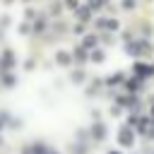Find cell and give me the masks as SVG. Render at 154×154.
<instances>
[{
	"instance_id": "cell-1",
	"label": "cell",
	"mask_w": 154,
	"mask_h": 154,
	"mask_svg": "<svg viewBox=\"0 0 154 154\" xmlns=\"http://www.w3.org/2000/svg\"><path fill=\"white\" fill-rule=\"evenodd\" d=\"M120 140H123L125 144H130V140H132V137H130V132H128V130H123V132H120Z\"/></svg>"
},
{
	"instance_id": "cell-3",
	"label": "cell",
	"mask_w": 154,
	"mask_h": 154,
	"mask_svg": "<svg viewBox=\"0 0 154 154\" xmlns=\"http://www.w3.org/2000/svg\"><path fill=\"white\" fill-rule=\"evenodd\" d=\"M137 84H140V82H137V79H130V82H128V89H140V87H137Z\"/></svg>"
},
{
	"instance_id": "cell-4",
	"label": "cell",
	"mask_w": 154,
	"mask_h": 154,
	"mask_svg": "<svg viewBox=\"0 0 154 154\" xmlns=\"http://www.w3.org/2000/svg\"><path fill=\"white\" fill-rule=\"evenodd\" d=\"M111 154H118V152H111Z\"/></svg>"
},
{
	"instance_id": "cell-2",
	"label": "cell",
	"mask_w": 154,
	"mask_h": 154,
	"mask_svg": "<svg viewBox=\"0 0 154 154\" xmlns=\"http://www.w3.org/2000/svg\"><path fill=\"white\" fill-rule=\"evenodd\" d=\"M94 135H96V137H103V135H106V130L99 125V128H94Z\"/></svg>"
}]
</instances>
